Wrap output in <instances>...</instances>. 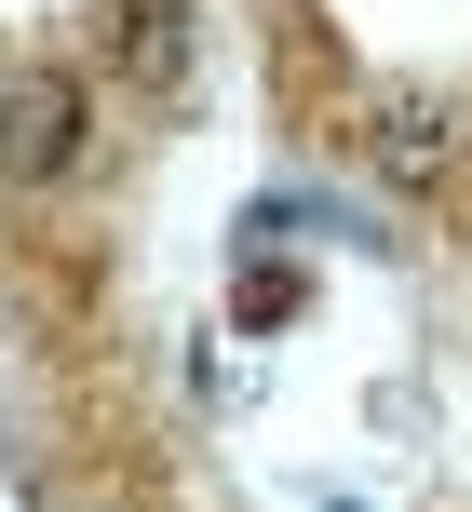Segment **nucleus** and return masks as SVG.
Instances as JSON below:
<instances>
[{
	"label": "nucleus",
	"instance_id": "obj_1",
	"mask_svg": "<svg viewBox=\"0 0 472 512\" xmlns=\"http://www.w3.org/2000/svg\"><path fill=\"white\" fill-rule=\"evenodd\" d=\"M459 149H472V108H459V95H378V108H365V162H378L392 189H446Z\"/></svg>",
	"mask_w": 472,
	"mask_h": 512
},
{
	"label": "nucleus",
	"instance_id": "obj_3",
	"mask_svg": "<svg viewBox=\"0 0 472 512\" xmlns=\"http://www.w3.org/2000/svg\"><path fill=\"white\" fill-rule=\"evenodd\" d=\"M122 81H149V95L189 81V0H122Z\"/></svg>",
	"mask_w": 472,
	"mask_h": 512
},
{
	"label": "nucleus",
	"instance_id": "obj_2",
	"mask_svg": "<svg viewBox=\"0 0 472 512\" xmlns=\"http://www.w3.org/2000/svg\"><path fill=\"white\" fill-rule=\"evenodd\" d=\"M68 162H81V81H14V95H0V176L41 189V176H68Z\"/></svg>",
	"mask_w": 472,
	"mask_h": 512
}]
</instances>
